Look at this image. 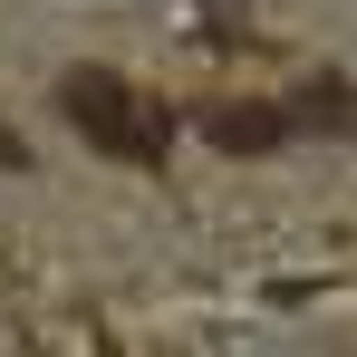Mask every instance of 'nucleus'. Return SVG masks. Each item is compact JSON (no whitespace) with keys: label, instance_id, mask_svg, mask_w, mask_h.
I'll return each mask as SVG.
<instances>
[{"label":"nucleus","instance_id":"2","mask_svg":"<svg viewBox=\"0 0 357 357\" xmlns=\"http://www.w3.org/2000/svg\"><path fill=\"white\" fill-rule=\"evenodd\" d=\"M203 135H213V145H222V155H271V145H280V135H290V107H213V116H203Z\"/></svg>","mask_w":357,"mask_h":357},{"label":"nucleus","instance_id":"1","mask_svg":"<svg viewBox=\"0 0 357 357\" xmlns=\"http://www.w3.org/2000/svg\"><path fill=\"white\" fill-rule=\"evenodd\" d=\"M59 107H68V126H77L87 145H107L116 165H155V155L174 145V116H165L155 97H135L116 68H77L59 87Z\"/></svg>","mask_w":357,"mask_h":357},{"label":"nucleus","instance_id":"3","mask_svg":"<svg viewBox=\"0 0 357 357\" xmlns=\"http://www.w3.org/2000/svg\"><path fill=\"white\" fill-rule=\"evenodd\" d=\"M290 126H357V97L338 87V77H319V87H299V107H290Z\"/></svg>","mask_w":357,"mask_h":357}]
</instances>
